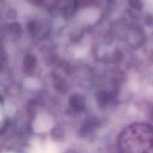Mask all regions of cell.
<instances>
[{
	"label": "cell",
	"instance_id": "1",
	"mask_svg": "<svg viewBox=\"0 0 153 153\" xmlns=\"http://www.w3.org/2000/svg\"><path fill=\"white\" fill-rule=\"evenodd\" d=\"M120 153H153V126L134 123L124 128L118 137Z\"/></svg>",
	"mask_w": 153,
	"mask_h": 153
},
{
	"label": "cell",
	"instance_id": "2",
	"mask_svg": "<svg viewBox=\"0 0 153 153\" xmlns=\"http://www.w3.org/2000/svg\"><path fill=\"white\" fill-rule=\"evenodd\" d=\"M22 64H23L24 73L27 75H31L35 70L37 66V60L32 55L28 54L24 57Z\"/></svg>",
	"mask_w": 153,
	"mask_h": 153
},
{
	"label": "cell",
	"instance_id": "3",
	"mask_svg": "<svg viewBox=\"0 0 153 153\" xmlns=\"http://www.w3.org/2000/svg\"><path fill=\"white\" fill-rule=\"evenodd\" d=\"M70 105L75 111L81 112L85 109V101L83 97L79 94L72 96L70 99Z\"/></svg>",
	"mask_w": 153,
	"mask_h": 153
},
{
	"label": "cell",
	"instance_id": "4",
	"mask_svg": "<svg viewBox=\"0 0 153 153\" xmlns=\"http://www.w3.org/2000/svg\"><path fill=\"white\" fill-rule=\"evenodd\" d=\"M100 123L98 120H88L85 121V123L82 125V128L80 129V132L79 134H89L91 131H94L95 128H97V127L100 126Z\"/></svg>",
	"mask_w": 153,
	"mask_h": 153
},
{
	"label": "cell",
	"instance_id": "5",
	"mask_svg": "<svg viewBox=\"0 0 153 153\" xmlns=\"http://www.w3.org/2000/svg\"><path fill=\"white\" fill-rule=\"evenodd\" d=\"M112 94L106 91H100L96 94V100L100 107H104L111 100Z\"/></svg>",
	"mask_w": 153,
	"mask_h": 153
},
{
	"label": "cell",
	"instance_id": "6",
	"mask_svg": "<svg viewBox=\"0 0 153 153\" xmlns=\"http://www.w3.org/2000/svg\"><path fill=\"white\" fill-rule=\"evenodd\" d=\"M8 31L10 34L13 36H19L21 33V28L17 23L10 24L8 25Z\"/></svg>",
	"mask_w": 153,
	"mask_h": 153
},
{
	"label": "cell",
	"instance_id": "7",
	"mask_svg": "<svg viewBox=\"0 0 153 153\" xmlns=\"http://www.w3.org/2000/svg\"><path fill=\"white\" fill-rule=\"evenodd\" d=\"M55 88H56V90H58L60 92H62V91H61L62 89H64V91H65V84H64V81H62L61 79H58V80L55 81Z\"/></svg>",
	"mask_w": 153,
	"mask_h": 153
},
{
	"label": "cell",
	"instance_id": "8",
	"mask_svg": "<svg viewBox=\"0 0 153 153\" xmlns=\"http://www.w3.org/2000/svg\"><path fill=\"white\" fill-rule=\"evenodd\" d=\"M130 5L135 9H140L142 7V3L140 0H130Z\"/></svg>",
	"mask_w": 153,
	"mask_h": 153
}]
</instances>
